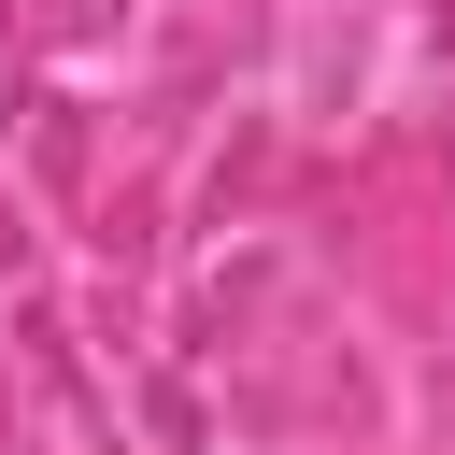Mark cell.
I'll return each mask as SVG.
<instances>
[]
</instances>
